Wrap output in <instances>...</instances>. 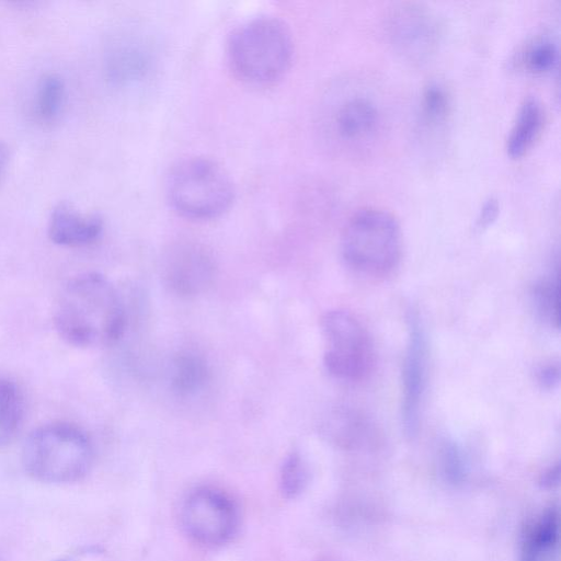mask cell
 <instances>
[{
  "label": "cell",
  "instance_id": "26",
  "mask_svg": "<svg viewBox=\"0 0 561 561\" xmlns=\"http://www.w3.org/2000/svg\"><path fill=\"white\" fill-rule=\"evenodd\" d=\"M7 162V150L3 145L0 144V175L4 169Z\"/></svg>",
  "mask_w": 561,
  "mask_h": 561
},
{
  "label": "cell",
  "instance_id": "7",
  "mask_svg": "<svg viewBox=\"0 0 561 561\" xmlns=\"http://www.w3.org/2000/svg\"><path fill=\"white\" fill-rule=\"evenodd\" d=\"M180 518L186 535L206 547L227 543L239 526L236 503L221 490L210 486L198 488L186 496Z\"/></svg>",
  "mask_w": 561,
  "mask_h": 561
},
{
  "label": "cell",
  "instance_id": "5",
  "mask_svg": "<svg viewBox=\"0 0 561 561\" xmlns=\"http://www.w3.org/2000/svg\"><path fill=\"white\" fill-rule=\"evenodd\" d=\"M402 251L401 228L392 214L380 208L356 211L345 224L341 253L346 265L368 277H383L398 266Z\"/></svg>",
  "mask_w": 561,
  "mask_h": 561
},
{
  "label": "cell",
  "instance_id": "23",
  "mask_svg": "<svg viewBox=\"0 0 561 561\" xmlns=\"http://www.w3.org/2000/svg\"><path fill=\"white\" fill-rule=\"evenodd\" d=\"M442 458L445 470L456 477L461 474L462 458L460 450L454 442H445L442 449Z\"/></svg>",
  "mask_w": 561,
  "mask_h": 561
},
{
  "label": "cell",
  "instance_id": "25",
  "mask_svg": "<svg viewBox=\"0 0 561 561\" xmlns=\"http://www.w3.org/2000/svg\"><path fill=\"white\" fill-rule=\"evenodd\" d=\"M536 378L539 385L546 389H552L559 383L560 368L558 364L549 363L541 365L536 370Z\"/></svg>",
  "mask_w": 561,
  "mask_h": 561
},
{
  "label": "cell",
  "instance_id": "6",
  "mask_svg": "<svg viewBox=\"0 0 561 561\" xmlns=\"http://www.w3.org/2000/svg\"><path fill=\"white\" fill-rule=\"evenodd\" d=\"M320 327L327 371L342 381L365 379L374 367L375 348L364 324L352 312L333 309L322 316Z\"/></svg>",
  "mask_w": 561,
  "mask_h": 561
},
{
  "label": "cell",
  "instance_id": "24",
  "mask_svg": "<svg viewBox=\"0 0 561 561\" xmlns=\"http://www.w3.org/2000/svg\"><path fill=\"white\" fill-rule=\"evenodd\" d=\"M499 210L500 205L496 198L490 197L486 199L479 210L474 228L480 231L488 228L496 219Z\"/></svg>",
  "mask_w": 561,
  "mask_h": 561
},
{
  "label": "cell",
  "instance_id": "13",
  "mask_svg": "<svg viewBox=\"0 0 561 561\" xmlns=\"http://www.w3.org/2000/svg\"><path fill=\"white\" fill-rule=\"evenodd\" d=\"M545 124V111L536 98L522 103L506 139V151L512 158L524 156L538 139Z\"/></svg>",
  "mask_w": 561,
  "mask_h": 561
},
{
  "label": "cell",
  "instance_id": "3",
  "mask_svg": "<svg viewBox=\"0 0 561 561\" xmlns=\"http://www.w3.org/2000/svg\"><path fill=\"white\" fill-rule=\"evenodd\" d=\"M22 462L35 480L66 484L81 480L93 462V446L78 426L65 422L45 424L24 442Z\"/></svg>",
  "mask_w": 561,
  "mask_h": 561
},
{
  "label": "cell",
  "instance_id": "8",
  "mask_svg": "<svg viewBox=\"0 0 561 561\" xmlns=\"http://www.w3.org/2000/svg\"><path fill=\"white\" fill-rule=\"evenodd\" d=\"M408 343L402 365L401 415L405 434L414 437L419 431L421 407L426 386L427 342L416 311L410 310Z\"/></svg>",
  "mask_w": 561,
  "mask_h": 561
},
{
  "label": "cell",
  "instance_id": "21",
  "mask_svg": "<svg viewBox=\"0 0 561 561\" xmlns=\"http://www.w3.org/2000/svg\"><path fill=\"white\" fill-rule=\"evenodd\" d=\"M559 50L550 38H539L533 42L523 53L522 62L526 70L534 73L549 72L557 66Z\"/></svg>",
  "mask_w": 561,
  "mask_h": 561
},
{
  "label": "cell",
  "instance_id": "19",
  "mask_svg": "<svg viewBox=\"0 0 561 561\" xmlns=\"http://www.w3.org/2000/svg\"><path fill=\"white\" fill-rule=\"evenodd\" d=\"M531 301L541 320L559 328V279L558 275L538 280L531 289Z\"/></svg>",
  "mask_w": 561,
  "mask_h": 561
},
{
  "label": "cell",
  "instance_id": "10",
  "mask_svg": "<svg viewBox=\"0 0 561 561\" xmlns=\"http://www.w3.org/2000/svg\"><path fill=\"white\" fill-rule=\"evenodd\" d=\"M168 286L179 295H196L213 283L215 265L210 255L195 244H183L170 252L164 264Z\"/></svg>",
  "mask_w": 561,
  "mask_h": 561
},
{
  "label": "cell",
  "instance_id": "27",
  "mask_svg": "<svg viewBox=\"0 0 561 561\" xmlns=\"http://www.w3.org/2000/svg\"><path fill=\"white\" fill-rule=\"evenodd\" d=\"M318 561H342L337 558H333V557H328V558H323V559H320Z\"/></svg>",
  "mask_w": 561,
  "mask_h": 561
},
{
  "label": "cell",
  "instance_id": "15",
  "mask_svg": "<svg viewBox=\"0 0 561 561\" xmlns=\"http://www.w3.org/2000/svg\"><path fill=\"white\" fill-rule=\"evenodd\" d=\"M67 89L62 78L56 73H46L38 80L33 98V112L42 124L56 122L64 112Z\"/></svg>",
  "mask_w": 561,
  "mask_h": 561
},
{
  "label": "cell",
  "instance_id": "11",
  "mask_svg": "<svg viewBox=\"0 0 561 561\" xmlns=\"http://www.w3.org/2000/svg\"><path fill=\"white\" fill-rule=\"evenodd\" d=\"M49 239L64 247H83L95 242L103 231V220L94 214H82L67 203L57 205L48 220Z\"/></svg>",
  "mask_w": 561,
  "mask_h": 561
},
{
  "label": "cell",
  "instance_id": "16",
  "mask_svg": "<svg viewBox=\"0 0 561 561\" xmlns=\"http://www.w3.org/2000/svg\"><path fill=\"white\" fill-rule=\"evenodd\" d=\"M139 47L129 43L113 44L106 53L105 71L114 83H126L138 79L147 66Z\"/></svg>",
  "mask_w": 561,
  "mask_h": 561
},
{
  "label": "cell",
  "instance_id": "28",
  "mask_svg": "<svg viewBox=\"0 0 561 561\" xmlns=\"http://www.w3.org/2000/svg\"><path fill=\"white\" fill-rule=\"evenodd\" d=\"M62 561V560H61Z\"/></svg>",
  "mask_w": 561,
  "mask_h": 561
},
{
  "label": "cell",
  "instance_id": "17",
  "mask_svg": "<svg viewBox=\"0 0 561 561\" xmlns=\"http://www.w3.org/2000/svg\"><path fill=\"white\" fill-rule=\"evenodd\" d=\"M24 411L21 389L10 379L0 377V448L8 445L19 433Z\"/></svg>",
  "mask_w": 561,
  "mask_h": 561
},
{
  "label": "cell",
  "instance_id": "4",
  "mask_svg": "<svg viewBox=\"0 0 561 561\" xmlns=\"http://www.w3.org/2000/svg\"><path fill=\"white\" fill-rule=\"evenodd\" d=\"M165 192L172 208L193 220L221 216L236 195L229 173L213 159L197 156L182 159L171 168Z\"/></svg>",
  "mask_w": 561,
  "mask_h": 561
},
{
  "label": "cell",
  "instance_id": "12",
  "mask_svg": "<svg viewBox=\"0 0 561 561\" xmlns=\"http://www.w3.org/2000/svg\"><path fill=\"white\" fill-rule=\"evenodd\" d=\"M379 114L375 104L364 96H353L339 106L334 115L335 131L346 142H359L377 131Z\"/></svg>",
  "mask_w": 561,
  "mask_h": 561
},
{
  "label": "cell",
  "instance_id": "14",
  "mask_svg": "<svg viewBox=\"0 0 561 561\" xmlns=\"http://www.w3.org/2000/svg\"><path fill=\"white\" fill-rule=\"evenodd\" d=\"M558 541V511L549 507L542 512L523 535L518 561H545Z\"/></svg>",
  "mask_w": 561,
  "mask_h": 561
},
{
  "label": "cell",
  "instance_id": "22",
  "mask_svg": "<svg viewBox=\"0 0 561 561\" xmlns=\"http://www.w3.org/2000/svg\"><path fill=\"white\" fill-rule=\"evenodd\" d=\"M422 115L427 124H439L443 122L449 111V98L446 90L432 83L425 88L422 101Z\"/></svg>",
  "mask_w": 561,
  "mask_h": 561
},
{
  "label": "cell",
  "instance_id": "2",
  "mask_svg": "<svg viewBox=\"0 0 561 561\" xmlns=\"http://www.w3.org/2000/svg\"><path fill=\"white\" fill-rule=\"evenodd\" d=\"M227 55L230 68L242 81L252 85L274 83L291 65V33L277 18H252L231 33Z\"/></svg>",
  "mask_w": 561,
  "mask_h": 561
},
{
  "label": "cell",
  "instance_id": "20",
  "mask_svg": "<svg viewBox=\"0 0 561 561\" xmlns=\"http://www.w3.org/2000/svg\"><path fill=\"white\" fill-rule=\"evenodd\" d=\"M309 469L297 451L289 454L280 468L279 484L284 496L293 499L298 496L309 482Z\"/></svg>",
  "mask_w": 561,
  "mask_h": 561
},
{
  "label": "cell",
  "instance_id": "9",
  "mask_svg": "<svg viewBox=\"0 0 561 561\" xmlns=\"http://www.w3.org/2000/svg\"><path fill=\"white\" fill-rule=\"evenodd\" d=\"M387 31L394 49L410 61H423L436 49L439 30L435 18L416 4L391 11Z\"/></svg>",
  "mask_w": 561,
  "mask_h": 561
},
{
  "label": "cell",
  "instance_id": "18",
  "mask_svg": "<svg viewBox=\"0 0 561 561\" xmlns=\"http://www.w3.org/2000/svg\"><path fill=\"white\" fill-rule=\"evenodd\" d=\"M208 366L194 353H181L171 367V388L180 396H191L201 390L208 380Z\"/></svg>",
  "mask_w": 561,
  "mask_h": 561
},
{
  "label": "cell",
  "instance_id": "1",
  "mask_svg": "<svg viewBox=\"0 0 561 561\" xmlns=\"http://www.w3.org/2000/svg\"><path fill=\"white\" fill-rule=\"evenodd\" d=\"M54 325L70 345L102 347L121 339L126 311L117 289L105 276L85 273L62 288L55 306Z\"/></svg>",
  "mask_w": 561,
  "mask_h": 561
}]
</instances>
